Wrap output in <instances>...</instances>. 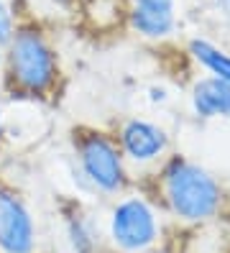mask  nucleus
Listing matches in <instances>:
<instances>
[{"label": "nucleus", "instance_id": "10", "mask_svg": "<svg viewBox=\"0 0 230 253\" xmlns=\"http://www.w3.org/2000/svg\"><path fill=\"white\" fill-rule=\"evenodd\" d=\"M10 39H13V16L8 5L0 0V46H8Z\"/></svg>", "mask_w": 230, "mask_h": 253}, {"label": "nucleus", "instance_id": "12", "mask_svg": "<svg viewBox=\"0 0 230 253\" xmlns=\"http://www.w3.org/2000/svg\"><path fill=\"white\" fill-rule=\"evenodd\" d=\"M0 133H3V121H0Z\"/></svg>", "mask_w": 230, "mask_h": 253}, {"label": "nucleus", "instance_id": "2", "mask_svg": "<svg viewBox=\"0 0 230 253\" xmlns=\"http://www.w3.org/2000/svg\"><path fill=\"white\" fill-rule=\"evenodd\" d=\"M8 67L15 84L26 92H44L56 77L54 51L39 31H18L10 39Z\"/></svg>", "mask_w": 230, "mask_h": 253}, {"label": "nucleus", "instance_id": "5", "mask_svg": "<svg viewBox=\"0 0 230 253\" xmlns=\"http://www.w3.org/2000/svg\"><path fill=\"white\" fill-rule=\"evenodd\" d=\"M0 248L5 253L34 251V220L10 192H0Z\"/></svg>", "mask_w": 230, "mask_h": 253}, {"label": "nucleus", "instance_id": "1", "mask_svg": "<svg viewBox=\"0 0 230 253\" xmlns=\"http://www.w3.org/2000/svg\"><path fill=\"white\" fill-rule=\"evenodd\" d=\"M164 195L169 207L184 220H207L220 207V187L187 159H172L164 169Z\"/></svg>", "mask_w": 230, "mask_h": 253}, {"label": "nucleus", "instance_id": "9", "mask_svg": "<svg viewBox=\"0 0 230 253\" xmlns=\"http://www.w3.org/2000/svg\"><path fill=\"white\" fill-rule=\"evenodd\" d=\"M189 49H192V54L199 64L207 67L215 77H220L223 82L230 84V54H225L223 49L212 46L210 41H202V39H194L189 43Z\"/></svg>", "mask_w": 230, "mask_h": 253}, {"label": "nucleus", "instance_id": "4", "mask_svg": "<svg viewBox=\"0 0 230 253\" xmlns=\"http://www.w3.org/2000/svg\"><path fill=\"white\" fill-rule=\"evenodd\" d=\"M80 161L85 174L105 192H115L123 184V161L118 148L102 133H87L80 138Z\"/></svg>", "mask_w": 230, "mask_h": 253}, {"label": "nucleus", "instance_id": "11", "mask_svg": "<svg viewBox=\"0 0 230 253\" xmlns=\"http://www.w3.org/2000/svg\"><path fill=\"white\" fill-rule=\"evenodd\" d=\"M54 3H59V5H69L72 0H54Z\"/></svg>", "mask_w": 230, "mask_h": 253}, {"label": "nucleus", "instance_id": "8", "mask_svg": "<svg viewBox=\"0 0 230 253\" xmlns=\"http://www.w3.org/2000/svg\"><path fill=\"white\" fill-rule=\"evenodd\" d=\"M192 105L202 118H225L230 121V84L220 77H205L194 84Z\"/></svg>", "mask_w": 230, "mask_h": 253}, {"label": "nucleus", "instance_id": "3", "mask_svg": "<svg viewBox=\"0 0 230 253\" xmlns=\"http://www.w3.org/2000/svg\"><path fill=\"white\" fill-rule=\"evenodd\" d=\"M113 241L126 251H143L159 235V225L151 207L143 200H126L113 212Z\"/></svg>", "mask_w": 230, "mask_h": 253}, {"label": "nucleus", "instance_id": "7", "mask_svg": "<svg viewBox=\"0 0 230 253\" xmlns=\"http://www.w3.org/2000/svg\"><path fill=\"white\" fill-rule=\"evenodd\" d=\"M120 141L133 161H151L166 148V136L159 126L146 121H128L123 126Z\"/></svg>", "mask_w": 230, "mask_h": 253}, {"label": "nucleus", "instance_id": "6", "mask_svg": "<svg viewBox=\"0 0 230 253\" xmlns=\"http://www.w3.org/2000/svg\"><path fill=\"white\" fill-rule=\"evenodd\" d=\"M131 26L148 39H161L174 28V0H133Z\"/></svg>", "mask_w": 230, "mask_h": 253}]
</instances>
